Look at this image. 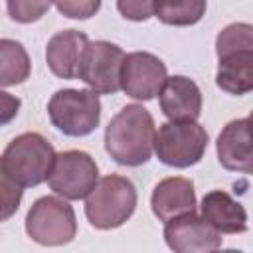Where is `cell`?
<instances>
[{
    "instance_id": "7",
    "label": "cell",
    "mask_w": 253,
    "mask_h": 253,
    "mask_svg": "<svg viewBox=\"0 0 253 253\" xmlns=\"http://www.w3.org/2000/svg\"><path fill=\"white\" fill-rule=\"evenodd\" d=\"M99 168L91 154L83 150H63L55 154L47 174L49 188L65 200H83L95 188Z\"/></svg>"
},
{
    "instance_id": "2",
    "label": "cell",
    "mask_w": 253,
    "mask_h": 253,
    "mask_svg": "<svg viewBox=\"0 0 253 253\" xmlns=\"http://www.w3.org/2000/svg\"><path fill=\"white\" fill-rule=\"evenodd\" d=\"M136 200V188L128 178L109 174L97 180L95 188L87 194L85 215L97 229H115L130 219Z\"/></svg>"
},
{
    "instance_id": "10",
    "label": "cell",
    "mask_w": 253,
    "mask_h": 253,
    "mask_svg": "<svg viewBox=\"0 0 253 253\" xmlns=\"http://www.w3.org/2000/svg\"><path fill=\"white\" fill-rule=\"evenodd\" d=\"M164 241L176 253H208L221 247V233L196 211L164 221Z\"/></svg>"
},
{
    "instance_id": "6",
    "label": "cell",
    "mask_w": 253,
    "mask_h": 253,
    "mask_svg": "<svg viewBox=\"0 0 253 253\" xmlns=\"http://www.w3.org/2000/svg\"><path fill=\"white\" fill-rule=\"evenodd\" d=\"M26 233L40 245H67L77 233L73 208L55 196H43L32 204L26 215Z\"/></svg>"
},
{
    "instance_id": "23",
    "label": "cell",
    "mask_w": 253,
    "mask_h": 253,
    "mask_svg": "<svg viewBox=\"0 0 253 253\" xmlns=\"http://www.w3.org/2000/svg\"><path fill=\"white\" fill-rule=\"evenodd\" d=\"M117 10L125 20L146 22L154 16V0H117Z\"/></svg>"
},
{
    "instance_id": "24",
    "label": "cell",
    "mask_w": 253,
    "mask_h": 253,
    "mask_svg": "<svg viewBox=\"0 0 253 253\" xmlns=\"http://www.w3.org/2000/svg\"><path fill=\"white\" fill-rule=\"evenodd\" d=\"M20 105H22V101L16 95L6 93V91L0 89V126H4V125H8L10 121L16 119V115L20 111Z\"/></svg>"
},
{
    "instance_id": "8",
    "label": "cell",
    "mask_w": 253,
    "mask_h": 253,
    "mask_svg": "<svg viewBox=\"0 0 253 253\" xmlns=\"http://www.w3.org/2000/svg\"><path fill=\"white\" fill-rule=\"evenodd\" d=\"M123 59L125 51L117 43L105 40L89 42L83 51L77 77L85 81L91 91L101 95H113L121 89Z\"/></svg>"
},
{
    "instance_id": "4",
    "label": "cell",
    "mask_w": 253,
    "mask_h": 253,
    "mask_svg": "<svg viewBox=\"0 0 253 253\" xmlns=\"http://www.w3.org/2000/svg\"><path fill=\"white\" fill-rule=\"evenodd\" d=\"M51 125L67 136H87L101 121L99 93L91 89H59L47 103Z\"/></svg>"
},
{
    "instance_id": "18",
    "label": "cell",
    "mask_w": 253,
    "mask_h": 253,
    "mask_svg": "<svg viewBox=\"0 0 253 253\" xmlns=\"http://www.w3.org/2000/svg\"><path fill=\"white\" fill-rule=\"evenodd\" d=\"M206 0H154V16L166 26H194L206 14Z\"/></svg>"
},
{
    "instance_id": "15",
    "label": "cell",
    "mask_w": 253,
    "mask_h": 253,
    "mask_svg": "<svg viewBox=\"0 0 253 253\" xmlns=\"http://www.w3.org/2000/svg\"><path fill=\"white\" fill-rule=\"evenodd\" d=\"M202 217L219 233L247 231V211L223 190H211L202 198Z\"/></svg>"
},
{
    "instance_id": "1",
    "label": "cell",
    "mask_w": 253,
    "mask_h": 253,
    "mask_svg": "<svg viewBox=\"0 0 253 253\" xmlns=\"http://www.w3.org/2000/svg\"><path fill=\"white\" fill-rule=\"evenodd\" d=\"M154 119L142 105L123 107L105 128V150L123 166H142L154 150Z\"/></svg>"
},
{
    "instance_id": "22",
    "label": "cell",
    "mask_w": 253,
    "mask_h": 253,
    "mask_svg": "<svg viewBox=\"0 0 253 253\" xmlns=\"http://www.w3.org/2000/svg\"><path fill=\"white\" fill-rule=\"evenodd\" d=\"M51 2L55 4L61 16L73 20L93 18L101 8V0H51Z\"/></svg>"
},
{
    "instance_id": "11",
    "label": "cell",
    "mask_w": 253,
    "mask_h": 253,
    "mask_svg": "<svg viewBox=\"0 0 253 253\" xmlns=\"http://www.w3.org/2000/svg\"><path fill=\"white\" fill-rule=\"evenodd\" d=\"M217 160L225 170L251 174L253 152H251V119H235L227 123L215 142Z\"/></svg>"
},
{
    "instance_id": "14",
    "label": "cell",
    "mask_w": 253,
    "mask_h": 253,
    "mask_svg": "<svg viewBox=\"0 0 253 253\" xmlns=\"http://www.w3.org/2000/svg\"><path fill=\"white\" fill-rule=\"evenodd\" d=\"M152 213L160 221H168L188 211H196V192L190 178L172 176L160 180L150 196Z\"/></svg>"
},
{
    "instance_id": "17",
    "label": "cell",
    "mask_w": 253,
    "mask_h": 253,
    "mask_svg": "<svg viewBox=\"0 0 253 253\" xmlns=\"http://www.w3.org/2000/svg\"><path fill=\"white\" fill-rule=\"evenodd\" d=\"M32 63L26 47L16 40H0V87L20 85L30 77Z\"/></svg>"
},
{
    "instance_id": "13",
    "label": "cell",
    "mask_w": 253,
    "mask_h": 253,
    "mask_svg": "<svg viewBox=\"0 0 253 253\" xmlns=\"http://www.w3.org/2000/svg\"><path fill=\"white\" fill-rule=\"evenodd\" d=\"M89 38L79 30H61L47 42L45 61L53 75L61 79H75Z\"/></svg>"
},
{
    "instance_id": "19",
    "label": "cell",
    "mask_w": 253,
    "mask_h": 253,
    "mask_svg": "<svg viewBox=\"0 0 253 253\" xmlns=\"http://www.w3.org/2000/svg\"><path fill=\"white\" fill-rule=\"evenodd\" d=\"M243 49H253V26L247 22H235L225 26L217 38H215V53L217 57L233 53V51H243Z\"/></svg>"
},
{
    "instance_id": "5",
    "label": "cell",
    "mask_w": 253,
    "mask_h": 253,
    "mask_svg": "<svg viewBox=\"0 0 253 253\" xmlns=\"http://www.w3.org/2000/svg\"><path fill=\"white\" fill-rule=\"evenodd\" d=\"M208 148V132L196 121H168L154 134V152L158 160L172 168H190L198 164Z\"/></svg>"
},
{
    "instance_id": "3",
    "label": "cell",
    "mask_w": 253,
    "mask_h": 253,
    "mask_svg": "<svg viewBox=\"0 0 253 253\" xmlns=\"http://www.w3.org/2000/svg\"><path fill=\"white\" fill-rule=\"evenodd\" d=\"M55 150L40 132H24L16 136L2 154V164L8 176L22 188L40 186L47 180Z\"/></svg>"
},
{
    "instance_id": "16",
    "label": "cell",
    "mask_w": 253,
    "mask_h": 253,
    "mask_svg": "<svg viewBox=\"0 0 253 253\" xmlns=\"http://www.w3.org/2000/svg\"><path fill=\"white\" fill-rule=\"evenodd\" d=\"M217 59V87L229 95H247L253 89V49L233 51Z\"/></svg>"
},
{
    "instance_id": "20",
    "label": "cell",
    "mask_w": 253,
    "mask_h": 253,
    "mask_svg": "<svg viewBox=\"0 0 253 253\" xmlns=\"http://www.w3.org/2000/svg\"><path fill=\"white\" fill-rule=\"evenodd\" d=\"M22 194H24L22 186L8 176V172L4 170L2 158H0V223L10 219L18 211Z\"/></svg>"
},
{
    "instance_id": "12",
    "label": "cell",
    "mask_w": 253,
    "mask_h": 253,
    "mask_svg": "<svg viewBox=\"0 0 253 253\" xmlns=\"http://www.w3.org/2000/svg\"><path fill=\"white\" fill-rule=\"evenodd\" d=\"M158 97L160 109L170 121H196L202 113V91L186 75L166 77Z\"/></svg>"
},
{
    "instance_id": "9",
    "label": "cell",
    "mask_w": 253,
    "mask_h": 253,
    "mask_svg": "<svg viewBox=\"0 0 253 253\" xmlns=\"http://www.w3.org/2000/svg\"><path fill=\"white\" fill-rule=\"evenodd\" d=\"M166 77V65L154 53L132 51L126 53L123 59L121 89L136 101L154 99L160 93Z\"/></svg>"
},
{
    "instance_id": "21",
    "label": "cell",
    "mask_w": 253,
    "mask_h": 253,
    "mask_svg": "<svg viewBox=\"0 0 253 253\" xmlns=\"http://www.w3.org/2000/svg\"><path fill=\"white\" fill-rule=\"evenodd\" d=\"M51 6V0H6L8 16L18 24L38 22Z\"/></svg>"
}]
</instances>
